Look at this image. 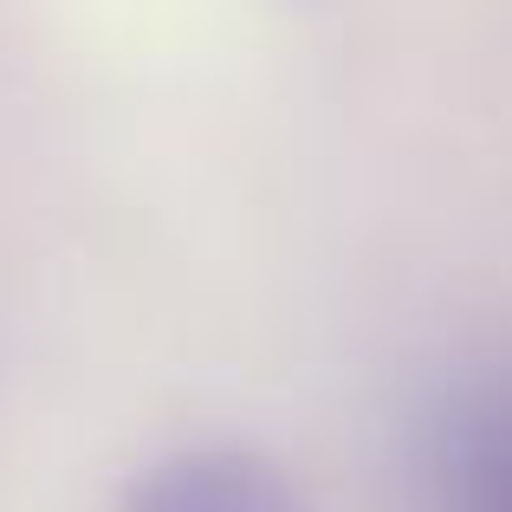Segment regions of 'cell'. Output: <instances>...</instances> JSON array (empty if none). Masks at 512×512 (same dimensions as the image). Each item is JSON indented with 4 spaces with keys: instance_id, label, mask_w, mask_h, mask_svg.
I'll list each match as a JSON object with an SVG mask.
<instances>
[{
    "instance_id": "6da1fadb",
    "label": "cell",
    "mask_w": 512,
    "mask_h": 512,
    "mask_svg": "<svg viewBox=\"0 0 512 512\" xmlns=\"http://www.w3.org/2000/svg\"><path fill=\"white\" fill-rule=\"evenodd\" d=\"M124 512H305L299 487L247 448H182L143 467Z\"/></svg>"
},
{
    "instance_id": "7a4b0ae2",
    "label": "cell",
    "mask_w": 512,
    "mask_h": 512,
    "mask_svg": "<svg viewBox=\"0 0 512 512\" xmlns=\"http://www.w3.org/2000/svg\"><path fill=\"white\" fill-rule=\"evenodd\" d=\"M435 512H512V376L480 383L435 435Z\"/></svg>"
}]
</instances>
